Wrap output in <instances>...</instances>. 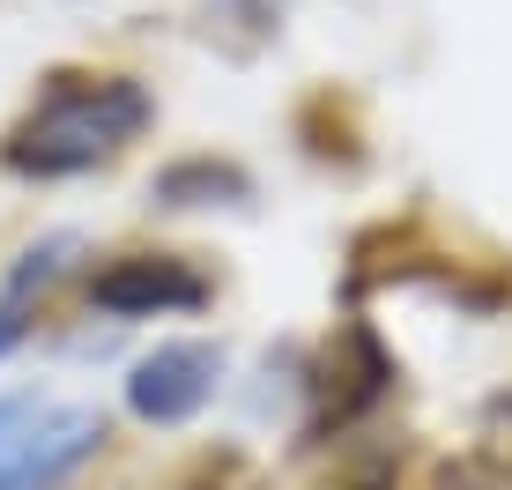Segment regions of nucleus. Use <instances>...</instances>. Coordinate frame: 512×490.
Masks as SVG:
<instances>
[{
    "instance_id": "3",
    "label": "nucleus",
    "mask_w": 512,
    "mask_h": 490,
    "mask_svg": "<svg viewBox=\"0 0 512 490\" xmlns=\"http://www.w3.org/2000/svg\"><path fill=\"white\" fill-rule=\"evenodd\" d=\"M82 297L104 320H186L216 305V275L186 253H112L104 268H90Z\"/></svg>"
},
{
    "instance_id": "4",
    "label": "nucleus",
    "mask_w": 512,
    "mask_h": 490,
    "mask_svg": "<svg viewBox=\"0 0 512 490\" xmlns=\"http://www.w3.org/2000/svg\"><path fill=\"white\" fill-rule=\"evenodd\" d=\"M305 394H312V424H305L312 446H320L327 431L364 424V416L394 394V349L379 342V327H372V320H349L342 335L327 342V357L312 364Z\"/></svg>"
},
{
    "instance_id": "2",
    "label": "nucleus",
    "mask_w": 512,
    "mask_h": 490,
    "mask_svg": "<svg viewBox=\"0 0 512 490\" xmlns=\"http://www.w3.org/2000/svg\"><path fill=\"white\" fill-rule=\"evenodd\" d=\"M119 394H127V416H134V424H149V431H186L193 416L223 394V342H208V335H164V342H149V349L127 364Z\"/></svg>"
},
{
    "instance_id": "6",
    "label": "nucleus",
    "mask_w": 512,
    "mask_h": 490,
    "mask_svg": "<svg viewBox=\"0 0 512 490\" xmlns=\"http://www.w3.org/2000/svg\"><path fill=\"white\" fill-rule=\"evenodd\" d=\"M82 253V238L75 231H52L38 245H23L15 253V268H8V283H0V357H15L30 335V320H38V305H45V290L67 275V260Z\"/></svg>"
},
{
    "instance_id": "5",
    "label": "nucleus",
    "mask_w": 512,
    "mask_h": 490,
    "mask_svg": "<svg viewBox=\"0 0 512 490\" xmlns=\"http://www.w3.org/2000/svg\"><path fill=\"white\" fill-rule=\"evenodd\" d=\"M104 453V409H82V401H45V416L30 424V439L15 446L0 490H67Z\"/></svg>"
},
{
    "instance_id": "7",
    "label": "nucleus",
    "mask_w": 512,
    "mask_h": 490,
    "mask_svg": "<svg viewBox=\"0 0 512 490\" xmlns=\"http://www.w3.org/2000/svg\"><path fill=\"white\" fill-rule=\"evenodd\" d=\"M156 208H245L253 201V171L231 164V156H171L164 171L149 179Z\"/></svg>"
},
{
    "instance_id": "1",
    "label": "nucleus",
    "mask_w": 512,
    "mask_h": 490,
    "mask_svg": "<svg viewBox=\"0 0 512 490\" xmlns=\"http://www.w3.org/2000/svg\"><path fill=\"white\" fill-rule=\"evenodd\" d=\"M156 119V97L134 75H45L38 104L8 127L0 164L15 179H82V171L112 164L141 127Z\"/></svg>"
},
{
    "instance_id": "9",
    "label": "nucleus",
    "mask_w": 512,
    "mask_h": 490,
    "mask_svg": "<svg viewBox=\"0 0 512 490\" xmlns=\"http://www.w3.org/2000/svg\"><path fill=\"white\" fill-rule=\"evenodd\" d=\"M438 490H490V483H475V476H446Z\"/></svg>"
},
{
    "instance_id": "8",
    "label": "nucleus",
    "mask_w": 512,
    "mask_h": 490,
    "mask_svg": "<svg viewBox=\"0 0 512 490\" xmlns=\"http://www.w3.org/2000/svg\"><path fill=\"white\" fill-rule=\"evenodd\" d=\"M45 416V394L38 387H8L0 394V476H8V461H15V446L30 439V424Z\"/></svg>"
}]
</instances>
